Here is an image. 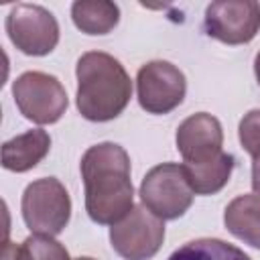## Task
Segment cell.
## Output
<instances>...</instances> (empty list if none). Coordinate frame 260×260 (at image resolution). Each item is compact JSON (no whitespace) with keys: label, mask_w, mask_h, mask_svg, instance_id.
Instances as JSON below:
<instances>
[{"label":"cell","mask_w":260,"mask_h":260,"mask_svg":"<svg viewBox=\"0 0 260 260\" xmlns=\"http://www.w3.org/2000/svg\"><path fill=\"white\" fill-rule=\"evenodd\" d=\"M85 211L91 221L114 225L134 207L130 156L116 142L89 146L81 156Z\"/></svg>","instance_id":"6da1fadb"},{"label":"cell","mask_w":260,"mask_h":260,"mask_svg":"<svg viewBox=\"0 0 260 260\" xmlns=\"http://www.w3.org/2000/svg\"><path fill=\"white\" fill-rule=\"evenodd\" d=\"M77 110L89 122L118 118L132 95V81L124 65L104 51H87L77 59Z\"/></svg>","instance_id":"7a4b0ae2"},{"label":"cell","mask_w":260,"mask_h":260,"mask_svg":"<svg viewBox=\"0 0 260 260\" xmlns=\"http://www.w3.org/2000/svg\"><path fill=\"white\" fill-rule=\"evenodd\" d=\"M20 211L26 228L32 234L57 236L69 223L71 197L59 179H37L26 185L20 201Z\"/></svg>","instance_id":"3957f363"},{"label":"cell","mask_w":260,"mask_h":260,"mask_svg":"<svg viewBox=\"0 0 260 260\" xmlns=\"http://www.w3.org/2000/svg\"><path fill=\"white\" fill-rule=\"evenodd\" d=\"M138 195L142 205L165 221L181 217L191 207L195 193L187 181L183 165L162 162L144 175Z\"/></svg>","instance_id":"277c9868"},{"label":"cell","mask_w":260,"mask_h":260,"mask_svg":"<svg viewBox=\"0 0 260 260\" xmlns=\"http://www.w3.org/2000/svg\"><path fill=\"white\" fill-rule=\"evenodd\" d=\"M12 95L18 112L35 124H55L69 106L63 83L43 71H24L12 83Z\"/></svg>","instance_id":"5b68a950"},{"label":"cell","mask_w":260,"mask_h":260,"mask_svg":"<svg viewBox=\"0 0 260 260\" xmlns=\"http://www.w3.org/2000/svg\"><path fill=\"white\" fill-rule=\"evenodd\" d=\"M165 242V221L144 205H134L110 228V244L124 260H150Z\"/></svg>","instance_id":"8992f818"},{"label":"cell","mask_w":260,"mask_h":260,"mask_svg":"<svg viewBox=\"0 0 260 260\" xmlns=\"http://www.w3.org/2000/svg\"><path fill=\"white\" fill-rule=\"evenodd\" d=\"M4 26L10 43L24 55H49L59 43L57 18L39 4L20 2L12 6Z\"/></svg>","instance_id":"52a82bcc"},{"label":"cell","mask_w":260,"mask_h":260,"mask_svg":"<svg viewBox=\"0 0 260 260\" xmlns=\"http://www.w3.org/2000/svg\"><path fill=\"white\" fill-rule=\"evenodd\" d=\"M138 104L148 114H169L185 98L187 79L183 71L169 61H148L136 75Z\"/></svg>","instance_id":"ba28073f"},{"label":"cell","mask_w":260,"mask_h":260,"mask_svg":"<svg viewBox=\"0 0 260 260\" xmlns=\"http://www.w3.org/2000/svg\"><path fill=\"white\" fill-rule=\"evenodd\" d=\"M260 30V4L254 0H217L205 8V32L225 45L250 43Z\"/></svg>","instance_id":"9c48e42d"},{"label":"cell","mask_w":260,"mask_h":260,"mask_svg":"<svg viewBox=\"0 0 260 260\" xmlns=\"http://www.w3.org/2000/svg\"><path fill=\"white\" fill-rule=\"evenodd\" d=\"M175 142L185 162L199 165L223 152V130L215 116L197 112L179 124Z\"/></svg>","instance_id":"30bf717a"},{"label":"cell","mask_w":260,"mask_h":260,"mask_svg":"<svg viewBox=\"0 0 260 260\" xmlns=\"http://www.w3.org/2000/svg\"><path fill=\"white\" fill-rule=\"evenodd\" d=\"M51 148V136L43 128L26 130L2 144V167L12 173L35 169Z\"/></svg>","instance_id":"8fae6325"},{"label":"cell","mask_w":260,"mask_h":260,"mask_svg":"<svg viewBox=\"0 0 260 260\" xmlns=\"http://www.w3.org/2000/svg\"><path fill=\"white\" fill-rule=\"evenodd\" d=\"M223 223L244 244L260 250V197L238 195L223 211Z\"/></svg>","instance_id":"7c38bea8"},{"label":"cell","mask_w":260,"mask_h":260,"mask_svg":"<svg viewBox=\"0 0 260 260\" xmlns=\"http://www.w3.org/2000/svg\"><path fill=\"white\" fill-rule=\"evenodd\" d=\"M234 162L236 158L230 152H221L207 162H199V165L183 162V167L195 195H213L228 185L234 171Z\"/></svg>","instance_id":"4fadbf2b"},{"label":"cell","mask_w":260,"mask_h":260,"mask_svg":"<svg viewBox=\"0 0 260 260\" xmlns=\"http://www.w3.org/2000/svg\"><path fill=\"white\" fill-rule=\"evenodd\" d=\"M71 18L85 35H108L120 20V8L110 0H77L71 4Z\"/></svg>","instance_id":"5bb4252c"},{"label":"cell","mask_w":260,"mask_h":260,"mask_svg":"<svg viewBox=\"0 0 260 260\" xmlns=\"http://www.w3.org/2000/svg\"><path fill=\"white\" fill-rule=\"evenodd\" d=\"M2 260H71L67 248L53 236L32 234L22 244L4 242Z\"/></svg>","instance_id":"9a60e30c"},{"label":"cell","mask_w":260,"mask_h":260,"mask_svg":"<svg viewBox=\"0 0 260 260\" xmlns=\"http://www.w3.org/2000/svg\"><path fill=\"white\" fill-rule=\"evenodd\" d=\"M167 260H252L238 246L219 238H197L185 242Z\"/></svg>","instance_id":"2e32d148"},{"label":"cell","mask_w":260,"mask_h":260,"mask_svg":"<svg viewBox=\"0 0 260 260\" xmlns=\"http://www.w3.org/2000/svg\"><path fill=\"white\" fill-rule=\"evenodd\" d=\"M238 138L252 158H260V110L244 114L238 126Z\"/></svg>","instance_id":"e0dca14e"},{"label":"cell","mask_w":260,"mask_h":260,"mask_svg":"<svg viewBox=\"0 0 260 260\" xmlns=\"http://www.w3.org/2000/svg\"><path fill=\"white\" fill-rule=\"evenodd\" d=\"M252 189L260 197V158H254L252 162Z\"/></svg>","instance_id":"ac0fdd59"},{"label":"cell","mask_w":260,"mask_h":260,"mask_svg":"<svg viewBox=\"0 0 260 260\" xmlns=\"http://www.w3.org/2000/svg\"><path fill=\"white\" fill-rule=\"evenodd\" d=\"M254 73H256V81L260 85V51L256 53V59H254Z\"/></svg>","instance_id":"d6986e66"},{"label":"cell","mask_w":260,"mask_h":260,"mask_svg":"<svg viewBox=\"0 0 260 260\" xmlns=\"http://www.w3.org/2000/svg\"><path fill=\"white\" fill-rule=\"evenodd\" d=\"M75 260H93V258H89V256H79V258H75Z\"/></svg>","instance_id":"ffe728a7"}]
</instances>
